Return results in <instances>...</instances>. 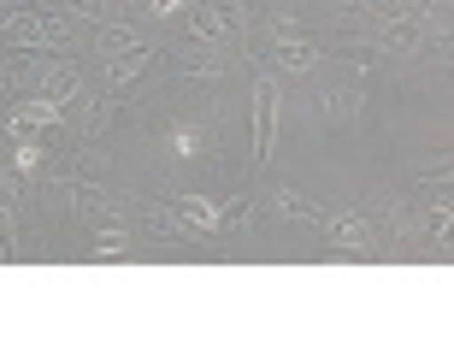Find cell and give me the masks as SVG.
<instances>
[{
    "instance_id": "1",
    "label": "cell",
    "mask_w": 454,
    "mask_h": 354,
    "mask_svg": "<svg viewBox=\"0 0 454 354\" xmlns=\"http://www.w3.org/2000/svg\"><path fill=\"white\" fill-rule=\"evenodd\" d=\"M160 219H166L171 231H184V236H213V231H224V224H231V207L213 201V195H177Z\"/></svg>"
},
{
    "instance_id": "2",
    "label": "cell",
    "mask_w": 454,
    "mask_h": 354,
    "mask_svg": "<svg viewBox=\"0 0 454 354\" xmlns=\"http://www.w3.org/2000/svg\"><path fill=\"white\" fill-rule=\"evenodd\" d=\"M254 160H271L278 142V77H254Z\"/></svg>"
},
{
    "instance_id": "3",
    "label": "cell",
    "mask_w": 454,
    "mask_h": 354,
    "mask_svg": "<svg viewBox=\"0 0 454 354\" xmlns=\"http://www.w3.org/2000/svg\"><path fill=\"white\" fill-rule=\"evenodd\" d=\"M325 236H331V242H337L342 254H378V236H372V224H366V213H325Z\"/></svg>"
},
{
    "instance_id": "4",
    "label": "cell",
    "mask_w": 454,
    "mask_h": 354,
    "mask_svg": "<svg viewBox=\"0 0 454 354\" xmlns=\"http://www.w3.org/2000/svg\"><path fill=\"white\" fill-rule=\"evenodd\" d=\"M271 59H278L284 71H295V77H307L319 53H313V42H307L301 30H289V24H278V30H271Z\"/></svg>"
},
{
    "instance_id": "5",
    "label": "cell",
    "mask_w": 454,
    "mask_h": 354,
    "mask_svg": "<svg viewBox=\"0 0 454 354\" xmlns=\"http://www.w3.org/2000/svg\"><path fill=\"white\" fill-rule=\"evenodd\" d=\"M66 118V106L48 101V95H24V101H12V118H6V130H53Z\"/></svg>"
},
{
    "instance_id": "6",
    "label": "cell",
    "mask_w": 454,
    "mask_h": 354,
    "mask_svg": "<svg viewBox=\"0 0 454 354\" xmlns=\"http://www.w3.org/2000/svg\"><path fill=\"white\" fill-rule=\"evenodd\" d=\"M42 95L59 106H71L77 95H83V71L77 66H42Z\"/></svg>"
},
{
    "instance_id": "7",
    "label": "cell",
    "mask_w": 454,
    "mask_h": 354,
    "mask_svg": "<svg viewBox=\"0 0 454 354\" xmlns=\"http://www.w3.org/2000/svg\"><path fill=\"white\" fill-rule=\"evenodd\" d=\"M136 48H148V42H142V30H130V24H101V30H95V53H101V59H118V53H136Z\"/></svg>"
},
{
    "instance_id": "8",
    "label": "cell",
    "mask_w": 454,
    "mask_h": 354,
    "mask_svg": "<svg viewBox=\"0 0 454 354\" xmlns=\"http://www.w3.org/2000/svg\"><path fill=\"white\" fill-rule=\"evenodd\" d=\"M271 213H278V219H307V224L325 219V207L313 201V195H301V189H278V195H271Z\"/></svg>"
},
{
    "instance_id": "9",
    "label": "cell",
    "mask_w": 454,
    "mask_h": 354,
    "mask_svg": "<svg viewBox=\"0 0 454 354\" xmlns=\"http://www.w3.org/2000/svg\"><path fill=\"white\" fill-rule=\"evenodd\" d=\"M231 30H236L231 6H207V12L189 18V35H195V42H219V35H231Z\"/></svg>"
},
{
    "instance_id": "10",
    "label": "cell",
    "mask_w": 454,
    "mask_h": 354,
    "mask_svg": "<svg viewBox=\"0 0 454 354\" xmlns=\"http://www.w3.org/2000/svg\"><path fill=\"white\" fill-rule=\"evenodd\" d=\"M148 59H153L148 48H136V53H118V59H113V71H106V95H118V89H130L136 77L148 71Z\"/></svg>"
},
{
    "instance_id": "11",
    "label": "cell",
    "mask_w": 454,
    "mask_h": 354,
    "mask_svg": "<svg viewBox=\"0 0 454 354\" xmlns=\"http://www.w3.org/2000/svg\"><path fill=\"white\" fill-rule=\"evenodd\" d=\"M224 71H231V59H224L219 48H189L184 53V77H207V83H213V77H224Z\"/></svg>"
},
{
    "instance_id": "12",
    "label": "cell",
    "mask_w": 454,
    "mask_h": 354,
    "mask_svg": "<svg viewBox=\"0 0 454 354\" xmlns=\"http://www.w3.org/2000/svg\"><path fill=\"white\" fill-rule=\"evenodd\" d=\"M89 254H95V260H124V254H130V231H124V224H101L95 242H89Z\"/></svg>"
},
{
    "instance_id": "13",
    "label": "cell",
    "mask_w": 454,
    "mask_h": 354,
    "mask_svg": "<svg viewBox=\"0 0 454 354\" xmlns=\"http://www.w3.org/2000/svg\"><path fill=\"white\" fill-rule=\"evenodd\" d=\"M166 148L177 153V160H195V153L207 148V136L195 130V124H171V136H166Z\"/></svg>"
},
{
    "instance_id": "14",
    "label": "cell",
    "mask_w": 454,
    "mask_h": 354,
    "mask_svg": "<svg viewBox=\"0 0 454 354\" xmlns=\"http://www.w3.org/2000/svg\"><path fill=\"white\" fill-rule=\"evenodd\" d=\"M42 153H48L42 142H18L12 148V171L18 177H35V171H42Z\"/></svg>"
},
{
    "instance_id": "15",
    "label": "cell",
    "mask_w": 454,
    "mask_h": 354,
    "mask_svg": "<svg viewBox=\"0 0 454 354\" xmlns=\"http://www.w3.org/2000/svg\"><path fill=\"white\" fill-rule=\"evenodd\" d=\"M0 260H18V219L6 201H0Z\"/></svg>"
},
{
    "instance_id": "16",
    "label": "cell",
    "mask_w": 454,
    "mask_h": 354,
    "mask_svg": "<svg viewBox=\"0 0 454 354\" xmlns=\"http://www.w3.org/2000/svg\"><path fill=\"white\" fill-rule=\"evenodd\" d=\"M184 6H189V0H148V12H153V18H177Z\"/></svg>"
},
{
    "instance_id": "17",
    "label": "cell",
    "mask_w": 454,
    "mask_h": 354,
    "mask_svg": "<svg viewBox=\"0 0 454 354\" xmlns=\"http://www.w3.org/2000/svg\"><path fill=\"white\" fill-rule=\"evenodd\" d=\"M342 6H354V0H342Z\"/></svg>"
}]
</instances>
